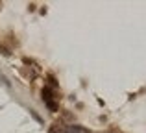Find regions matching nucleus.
Segmentation results:
<instances>
[{
	"instance_id": "1",
	"label": "nucleus",
	"mask_w": 146,
	"mask_h": 133,
	"mask_svg": "<svg viewBox=\"0 0 146 133\" xmlns=\"http://www.w3.org/2000/svg\"><path fill=\"white\" fill-rule=\"evenodd\" d=\"M63 131H65V133H91L89 130H85V128H82V126H74V124L67 126Z\"/></svg>"
}]
</instances>
